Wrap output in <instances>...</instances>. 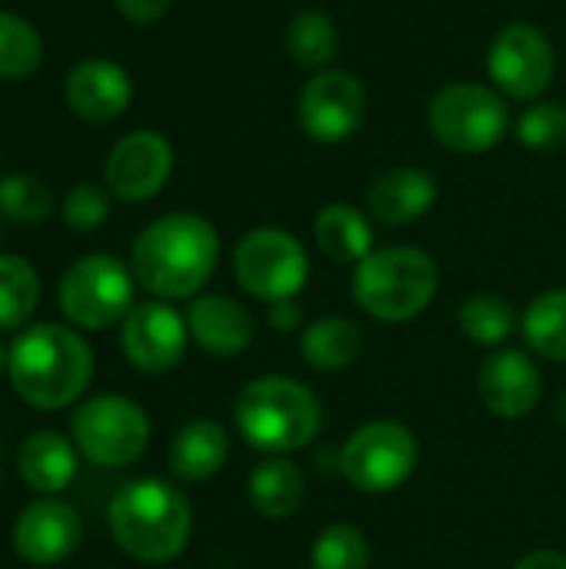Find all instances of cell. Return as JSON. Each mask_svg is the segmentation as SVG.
Returning a JSON list of instances; mask_svg holds the SVG:
<instances>
[{
	"label": "cell",
	"mask_w": 566,
	"mask_h": 569,
	"mask_svg": "<svg viewBox=\"0 0 566 569\" xmlns=\"http://www.w3.org/2000/svg\"><path fill=\"white\" fill-rule=\"evenodd\" d=\"M0 483H3V470H0Z\"/></svg>",
	"instance_id": "cell-39"
},
{
	"label": "cell",
	"mask_w": 566,
	"mask_h": 569,
	"mask_svg": "<svg viewBox=\"0 0 566 569\" xmlns=\"http://www.w3.org/2000/svg\"><path fill=\"white\" fill-rule=\"evenodd\" d=\"M107 523L113 543L137 563L177 560L193 530L190 500L167 480H133L113 493Z\"/></svg>",
	"instance_id": "cell-3"
},
{
	"label": "cell",
	"mask_w": 566,
	"mask_h": 569,
	"mask_svg": "<svg viewBox=\"0 0 566 569\" xmlns=\"http://www.w3.org/2000/svg\"><path fill=\"white\" fill-rule=\"evenodd\" d=\"M427 127L434 140L454 153H487L510 127L504 97L484 83H450L427 103Z\"/></svg>",
	"instance_id": "cell-6"
},
{
	"label": "cell",
	"mask_w": 566,
	"mask_h": 569,
	"mask_svg": "<svg viewBox=\"0 0 566 569\" xmlns=\"http://www.w3.org/2000/svg\"><path fill=\"white\" fill-rule=\"evenodd\" d=\"M43 60L40 33L30 20L0 10V80H27Z\"/></svg>",
	"instance_id": "cell-28"
},
{
	"label": "cell",
	"mask_w": 566,
	"mask_h": 569,
	"mask_svg": "<svg viewBox=\"0 0 566 569\" xmlns=\"http://www.w3.org/2000/svg\"><path fill=\"white\" fill-rule=\"evenodd\" d=\"M73 447L97 467H130L150 443V420L140 403L103 393L70 413Z\"/></svg>",
	"instance_id": "cell-9"
},
{
	"label": "cell",
	"mask_w": 566,
	"mask_h": 569,
	"mask_svg": "<svg viewBox=\"0 0 566 569\" xmlns=\"http://www.w3.org/2000/svg\"><path fill=\"white\" fill-rule=\"evenodd\" d=\"M17 473L33 493L53 497L73 483L77 450L57 430H37L23 437V443L17 447Z\"/></svg>",
	"instance_id": "cell-20"
},
{
	"label": "cell",
	"mask_w": 566,
	"mask_h": 569,
	"mask_svg": "<svg viewBox=\"0 0 566 569\" xmlns=\"http://www.w3.org/2000/svg\"><path fill=\"white\" fill-rule=\"evenodd\" d=\"M234 277L264 303L294 300L310 280V257L294 233L280 227H257L240 237L234 250Z\"/></svg>",
	"instance_id": "cell-10"
},
{
	"label": "cell",
	"mask_w": 566,
	"mask_h": 569,
	"mask_svg": "<svg viewBox=\"0 0 566 569\" xmlns=\"http://www.w3.org/2000/svg\"><path fill=\"white\" fill-rule=\"evenodd\" d=\"M173 173V150L157 130H137L113 143L103 163L107 190L123 203H143L157 197Z\"/></svg>",
	"instance_id": "cell-14"
},
{
	"label": "cell",
	"mask_w": 566,
	"mask_h": 569,
	"mask_svg": "<svg viewBox=\"0 0 566 569\" xmlns=\"http://www.w3.org/2000/svg\"><path fill=\"white\" fill-rule=\"evenodd\" d=\"M113 7H117L120 17H127L130 23L150 27V23H157V20L170 10V0H113Z\"/></svg>",
	"instance_id": "cell-34"
},
{
	"label": "cell",
	"mask_w": 566,
	"mask_h": 569,
	"mask_svg": "<svg viewBox=\"0 0 566 569\" xmlns=\"http://www.w3.org/2000/svg\"><path fill=\"white\" fill-rule=\"evenodd\" d=\"M230 457V437L217 420H190L177 430V437L170 440V470L180 480L200 483L210 480L224 470Z\"/></svg>",
	"instance_id": "cell-21"
},
{
	"label": "cell",
	"mask_w": 566,
	"mask_h": 569,
	"mask_svg": "<svg viewBox=\"0 0 566 569\" xmlns=\"http://www.w3.org/2000/svg\"><path fill=\"white\" fill-rule=\"evenodd\" d=\"M520 330L537 357L566 363V290H547L534 297L524 310Z\"/></svg>",
	"instance_id": "cell-26"
},
{
	"label": "cell",
	"mask_w": 566,
	"mask_h": 569,
	"mask_svg": "<svg viewBox=\"0 0 566 569\" xmlns=\"http://www.w3.org/2000/svg\"><path fill=\"white\" fill-rule=\"evenodd\" d=\"M517 140L530 150H557L566 143V107L557 100L530 103L517 120Z\"/></svg>",
	"instance_id": "cell-32"
},
{
	"label": "cell",
	"mask_w": 566,
	"mask_h": 569,
	"mask_svg": "<svg viewBox=\"0 0 566 569\" xmlns=\"http://www.w3.org/2000/svg\"><path fill=\"white\" fill-rule=\"evenodd\" d=\"M60 217H63V223H67L70 230H80V233L103 227L107 217H110L107 190H100L97 183H77V187L63 197Z\"/></svg>",
	"instance_id": "cell-33"
},
{
	"label": "cell",
	"mask_w": 566,
	"mask_h": 569,
	"mask_svg": "<svg viewBox=\"0 0 566 569\" xmlns=\"http://www.w3.org/2000/svg\"><path fill=\"white\" fill-rule=\"evenodd\" d=\"M7 377L27 407L63 410L90 387L93 350L63 323H30L10 343Z\"/></svg>",
	"instance_id": "cell-2"
},
{
	"label": "cell",
	"mask_w": 566,
	"mask_h": 569,
	"mask_svg": "<svg viewBox=\"0 0 566 569\" xmlns=\"http://www.w3.org/2000/svg\"><path fill=\"white\" fill-rule=\"evenodd\" d=\"M0 213L33 227L53 213V193L33 173H10L0 180Z\"/></svg>",
	"instance_id": "cell-31"
},
{
	"label": "cell",
	"mask_w": 566,
	"mask_h": 569,
	"mask_svg": "<svg viewBox=\"0 0 566 569\" xmlns=\"http://www.w3.org/2000/svg\"><path fill=\"white\" fill-rule=\"evenodd\" d=\"M360 350H364V330L347 317L314 320L300 333V353H304L307 367H314L320 373L347 370L360 357Z\"/></svg>",
	"instance_id": "cell-24"
},
{
	"label": "cell",
	"mask_w": 566,
	"mask_h": 569,
	"mask_svg": "<svg viewBox=\"0 0 566 569\" xmlns=\"http://www.w3.org/2000/svg\"><path fill=\"white\" fill-rule=\"evenodd\" d=\"M133 270L110 253H87L60 277V313L80 330H107L123 323L133 303Z\"/></svg>",
	"instance_id": "cell-7"
},
{
	"label": "cell",
	"mask_w": 566,
	"mask_h": 569,
	"mask_svg": "<svg viewBox=\"0 0 566 569\" xmlns=\"http://www.w3.org/2000/svg\"><path fill=\"white\" fill-rule=\"evenodd\" d=\"M7 357H10V347L0 340V370H7Z\"/></svg>",
	"instance_id": "cell-37"
},
{
	"label": "cell",
	"mask_w": 566,
	"mask_h": 569,
	"mask_svg": "<svg viewBox=\"0 0 566 569\" xmlns=\"http://www.w3.org/2000/svg\"><path fill=\"white\" fill-rule=\"evenodd\" d=\"M487 73L504 97L540 100V93L554 83L557 50L537 23L514 20L490 40Z\"/></svg>",
	"instance_id": "cell-11"
},
{
	"label": "cell",
	"mask_w": 566,
	"mask_h": 569,
	"mask_svg": "<svg viewBox=\"0 0 566 569\" xmlns=\"http://www.w3.org/2000/svg\"><path fill=\"white\" fill-rule=\"evenodd\" d=\"M300 320H304V310H300L297 297H294V300L267 303V323H270L277 333H290V330H297V327H300Z\"/></svg>",
	"instance_id": "cell-35"
},
{
	"label": "cell",
	"mask_w": 566,
	"mask_h": 569,
	"mask_svg": "<svg viewBox=\"0 0 566 569\" xmlns=\"http://www.w3.org/2000/svg\"><path fill=\"white\" fill-rule=\"evenodd\" d=\"M40 303V277L30 260L0 253V330H23Z\"/></svg>",
	"instance_id": "cell-27"
},
{
	"label": "cell",
	"mask_w": 566,
	"mask_h": 569,
	"mask_svg": "<svg viewBox=\"0 0 566 569\" xmlns=\"http://www.w3.org/2000/svg\"><path fill=\"white\" fill-rule=\"evenodd\" d=\"M420 460L417 437L397 420H370L340 447V477L370 497L400 490Z\"/></svg>",
	"instance_id": "cell-8"
},
{
	"label": "cell",
	"mask_w": 566,
	"mask_h": 569,
	"mask_svg": "<svg viewBox=\"0 0 566 569\" xmlns=\"http://www.w3.org/2000/svg\"><path fill=\"white\" fill-rule=\"evenodd\" d=\"M220 233L200 213H167L140 230L130 250L133 280L157 300H190L214 277Z\"/></svg>",
	"instance_id": "cell-1"
},
{
	"label": "cell",
	"mask_w": 566,
	"mask_h": 569,
	"mask_svg": "<svg viewBox=\"0 0 566 569\" xmlns=\"http://www.w3.org/2000/svg\"><path fill=\"white\" fill-rule=\"evenodd\" d=\"M364 117L367 87L350 70H317L297 97V120L317 143L350 140L364 127Z\"/></svg>",
	"instance_id": "cell-12"
},
{
	"label": "cell",
	"mask_w": 566,
	"mask_h": 569,
	"mask_svg": "<svg viewBox=\"0 0 566 569\" xmlns=\"http://www.w3.org/2000/svg\"><path fill=\"white\" fill-rule=\"evenodd\" d=\"M484 407L500 420H524L534 413L544 393V377L527 350H494L477 373Z\"/></svg>",
	"instance_id": "cell-16"
},
{
	"label": "cell",
	"mask_w": 566,
	"mask_h": 569,
	"mask_svg": "<svg viewBox=\"0 0 566 569\" xmlns=\"http://www.w3.org/2000/svg\"><path fill=\"white\" fill-rule=\"evenodd\" d=\"M310 569H370V543L354 523L327 527L310 550Z\"/></svg>",
	"instance_id": "cell-30"
},
{
	"label": "cell",
	"mask_w": 566,
	"mask_h": 569,
	"mask_svg": "<svg viewBox=\"0 0 566 569\" xmlns=\"http://www.w3.org/2000/svg\"><path fill=\"white\" fill-rule=\"evenodd\" d=\"M130 97H133L130 73L120 63L103 60V57L80 60L67 73V80H63L67 107L80 120H87V123H110V120H117L130 107Z\"/></svg>",
	"instance_id": "cell-17"
},
{
	"label": "cell",
	"mask_w": 566,
	"mask_h": 569,
	"mask_svg": "<svg viewBox=\"0 0 566 569\" xmlns=\"http://www.w3.org/2000/svg\"><path fill=\"white\" fill-rule=\"evenodd\" d=\"M314 237L334 263H360L374 253V223L350 203H327L314 220Z\"/></svg>",
	"instance_id": "cell-23"
},
{
	"label": "cell",
	"mask_w": 566,
	"mask_h": 569,
	"mask_svg": "<svg viewBox=\"0 0 566 569\" xmlns=\"http://www.w3.org/2000/svg\"><path fill=\"white\" fill-rule=\"evenodd\" d=\"M557 413H560V420H564V423H566V393H564V397H560V403H557Z\"/></svg>",
	"instance_id": "cell-38"
},
{
	"label": "cell",
	"mask_w": 566,
	"mask_h": 569,
	"mask_svg": "<svg viewBox=\"0 0 566 569\" xmlns=\"http://www.w3.org/2000/svg\"><path fill=\"white\" fill-rule=\"evenodd\" d=\"M187 330H190L193 343L200 350H207L210 357H237L257 337L254 313L227 293L193 297V303L187 310Z\"/></svg>",
	"instance_id": "cell-18"
},
{
	"label": "cell",
	"mask_w": 566,
	"mask_h": 569,
	"mask_svg": "<svg viewBox=\"0 0 566 569\" xmlns=\"http://www.w3.org/2000/svg\"><path fill=\"white\" fill-rule=\"evenodd\" d=\"M187 317H180L170 303H137L120 323V350L130 367L140 373H167L187 353Z\"/></svg>",
	"instance_id": "cell-13"
},
{
	"label": "cell",
	"mask_w": 566,
	"mask_h": 569,
	"mask_svg": "<svg viewBox=\"0 0 566 569\" xmlns=\"http://www.w3.org/2000/svg\"><path fill=\"white\" fill-rule=\"evenodd\" d=\"M514 327H517V313L510 300L497 293H477L460 307V330L480 347H500L514 333Z\"/></svg>",
	"instance_id": "cell-29"
},
{
	"label": "cell",
	"mask_w": 566,
	"mask_h": 569,
	"mask_svg": "<svg viewBox=\"0 0 566 569\" xmlns=\"http://www.w3.org/2000/svg\"><path fill=\"white\" fill-rule=\"evenodd\" d=\"M234 423L254 450L280 457L310 447L320 437L324 407L307 383L284 373H264L237 393Z\"/></svg>",
	"instance_id": "cell-4"
},
{
	"label": "cell",
	"mask_w": 566,
	"mask_h": 569,
	"mask_svg": "<svg viewBox=\"0 0 566 569\" xmlns=\"http://www.w3.org/2000/svg\"><path fill=\"white\" fill-rule=\"evenodd\" d=\"M247 493H250V507L260 517L280 523V520H290L300 510L304 493H307V477L294 460L267 457L264 463L254 467Z\"/></svg>",
	"instance_id": "cell-22"
},
{
	"label": "cell",
	"mask_w": 566,
	"mask_h": 569,
	"mask_svg": "<svg viewBox=\"0 0 566 569\" xmlns=\"http://www.w3.org/2000/svg\"><path fill=\"white\" fill-rule=\"evenodd\" d=\"M440 287V267L420 247L374 250L354 270V300L380 323H407L420 317Z\"/></svg>",
	"instance_id": "cell-5"
},
{
	"label": "cell",
	"mask_w": 566,
	"mask_h": 569,
	"mask_svg": "<svg viewBox=\"0 0 566 569\" xmlns=\"http://www.w3.org/2000/svg\"><path fill=\"white\" fill-rule=\"evenodd\" d=\"M514 569H566V557L557 550H534V553L520 557Z\"/></svg>",
	"instance_id": "cell-36"
},
{
	"label": "cell",
	"mask_w": 566,
	"mask_h": 569,
	"mask_svg": "<svg viewBox=\"0 0 566 569\" xmlns=\"http://www.w3.org/2000/svg\"><path fill=\"white\" fill-rule=\"evenodd\" d=\"M10 540L17 557L27 560L30 567H57L80 550L83 520L70 503L40 497L37 503L20 510Z\"/></svg>",
	"instance_id": "cell-15"
},
{
	"label": "cell",
	"mask_w": 566,
	"mask_h": 569,
	"mask_svg": "<svg viewBox=\"0 0 566 569\" xmlns=\"http://www.w3.org/2000/svg\"><path fill=\"white\" fill-rule=\"evenodd\" d=\"M437 203V180L420 167H397L367 190V213L384 227H410Z\"/></svg>",
	"instance_id": "cell-19"
},
{
	"label": "cell",
	"mask_w": 566,
	"mask_h": 569,
	"mask_svg": "<svg viewBox=\"0 0 566 569\" xmlns=\"http://www.w3.org/2000/svg\"><path fill=\"white\" fill-rule=\"evenodd\" d=\"M284 47L294 63L307 70H327V63L340 50V33L330 13L324 10H300L284 33Z\"/></svg>",
	"instance_id": "cell-25"
}]
</instances>
